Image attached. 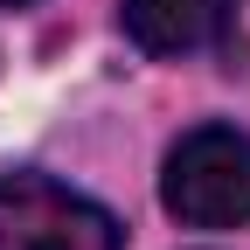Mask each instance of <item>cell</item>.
<instances>
[{
  "label": "cell",
  "instance_id": "cell-1",
  "mask_svg": "<svg viewBox=\"0 0 250 250\" xmlns=\"http://www.w3.org/2000/svg\"><path fill=\"white\" fill-rule=\"evenodd\" d=\"M167 208L195 229H236L250 223V139L229 125H202L167 153V181H160Z\"/></svg>",
  "mask_w": 250,
  "mask_h": 250
},
{
  "label": "cell",
  "instance_id": "cell-2",
  "mask_svg": "<svg viewBox=\"0 0 250 250\" xmlns=\"http://www.w3.org/2000/svg\"><path fill=\"white\" fill-rule=\"evenodd\" d=\"M118 215L42 174H0V250H118Z\"/></svg>",
  "mask_w": 250,
  "mask_h": 250
},
{
  "label": "cell",
  "instance_id": "cell-3",
  "mask_svg": "<svg viewBox=\"0 0 250 250\" xmlns=\"http://www.w3.org/2000/svg\"><path fill=\"white\" fill-rule=\"evenodd\" d=\"M236 0H125V28L146 56H202L229 35Z\"/></svg>",
  "mask_w": 250,
  "mask_h": 250
},
{
  "label": "cell",
  "instance_id": "cell-4",
  "mask_svg": "<svg viewBox=\"0 0 250 250\" xmlns=\"http://www.w3.org/2000/svg\"><path fill=\"white\" fill-rule=\"evenodd\" d=\"M0 7H28V0H0Z\"/></svg>",
  "mask_w": 250,
  "mask_h": 250
}]
</instances>
